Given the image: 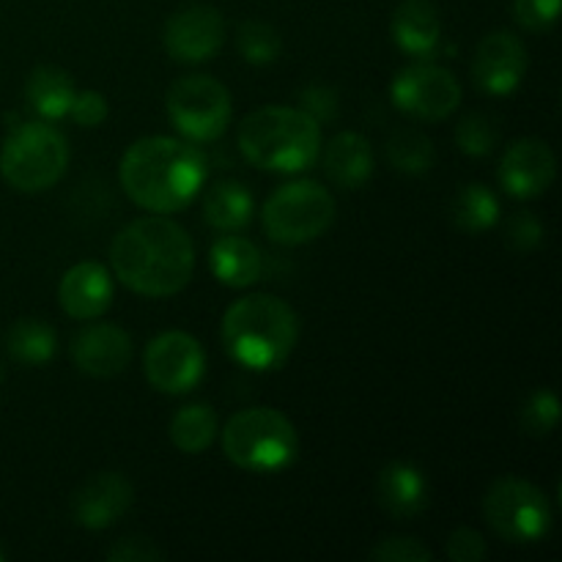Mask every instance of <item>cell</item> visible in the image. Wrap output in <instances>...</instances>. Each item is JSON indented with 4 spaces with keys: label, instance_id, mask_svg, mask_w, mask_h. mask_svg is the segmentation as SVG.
<instances>
[{
    "label": "cell",
    "instance_id": "1",
    "mask_svg": "<svg viewBox=\"0 0 562 562\" xmlns=\"http://www.w3.org/2000/svg\"><path fill=\"white\" fill-rule=\"evenodd\" d=\"M113 274L135 294L162 300L187 289L195 272V245L165 214L132 220L110 245Z\"/></svg>",
    "mask_w": 562,
    "mask_h": 562
},
{
    "label": "cell",
    "instance_id": "2",
    "mask_svg": "<svg viewBox=\"0 0 562 562\" xmlns=\"http://www.w3.org/2000/svg\"><path fill=\"white\" fill-rule=\"evenodd\" d=\"M209 176L206 157L192 140L168 135L140 137L121 157L119 179L126 198L154 214L190 206Z\"/></svg>",
    "mask_w": 562,
    "mask_h": 562
},
{
    "label": "cell",
    "instance_id": "3",
    "mask_svg": "<svg viewBox=\"0 0 562 562\" xmlns=\"http://www.w3.org/2000/svg\"><path fill=\"white\" fill-rule=\"evenodd\" d=\"M225 355L247 371H274L283 366L300 340V316L289 302L272 294L236 300L223 316Z\"/></svg>",
    "mask_w": 562,
    "mask_h": 562
},
{
    "label": "cell",
    "instance_id": "4",
    "mask_svg": "<svg viewBox=\"0 0 562 562\" xmlns=\"http://www.w3.org/2000/svg\"><path fill=\"white\" fill-rule=\"evenodd\" d=\"M245 159L269 173H302L322 154V124L305 110L263 104L245 115L236 132Z\"/></svg>",
    "mask_w": 562,
    "mask_h": 562
},
{
    "label": "cell",
    "instance_id": "5",
    "mask_svg": "<svg viewBox=\"0 0 562 562\" xmlns=\"http://www.w3.org/2000/svg\"><path fill=\"white\" fill-rule=\"evenodd\" d=\"M223 453L239 470L272 475L294 464L300 453V434L283 412L252 406V409L236 412L225 423Z\"/></svg>",
    "mask_w": 562,
    "mask_h": 562
},
{
    "label": "cell",
    "instance_id": "6",
    "mask_svg": "<svg viewBox=\"0 0 562 562\" xmlns=\"http://www.w3.org/2000/svg\"><path fill=\"white\" fill-rule=\"evenodd\" d=\"M69 168V140L49 121H22L11 126L0 148V176L25 195L49 190Z\"/></svg>",
    "mask_w": 562,
    "mask_h": 562
},
{
    "label": "cell",
    "instance_id": "7",
    "mask_svg": "<svg viewBox=\"0 0 562 562\" xmlns=\"http://www.w3.org/2000/svg\"><path fill=\"white\" fill-rule=\"evenodd\" d=\"M335 198L318 181L300 179L278 187L261 209L263 234L285 247L316 241L335 223Z\"/></svg>",
    "mask_w": 562,
    "mask_h": 562
},
{
    "label": "cell",
    "instance_id": "8",
    "mask_svg": "<svg viewBox=\"0 0 562 562\" xmlns=\"http://www.w3.org/2000/svg\"><path fill=\"white\" fill-rule=\"evenodd\" d=\"M488 527L508 543H538L552 530V505L536 483L525 477H497L483 494Z\"/></svg>",
    "mask_w": 562,
    "mask_h": 562
},
{
    "label": "cell",
    "instance_id": "9",
    "mask_svg": "<svg viewBox=\"0 0 562 562\" xmlns=\"http://www.w3.org/2000/svg\"><path fill=\"white\" fill-rule=\"evenodd\" d=\"M165 108L176 130L192 143H212L231 126L234 102L217 77L184 75L165 93Z\"/></svg>",
    "mask_w": 562,
    "mask_h": 562
},
{
    "label": "cell",
    "instance_id": "10",
    "mask_svg": "<svg viewBox=\"0 0 562 562\" xmlns=\"http://www.w3.org/2000/svg\"><path fill=\"white\" fill-rule=\"evenodd\" d=\"M390 97L395 108L412 119L445 121L461 104V86L453 71L417 60L395 75Z\"/></svg>",
    "mask_w": 562,
    "mask_h": 562
},
{
    "label": "cell",
    "instance_id": "11",
    "mask_svg": "<svg viewBox=\"0 0 562 562\" xmlns=\"http://www.w3.org/2000/svg\"><path fill=\"white\" fill-rule=\"evenodd\" d=\"M143 373L157 393H190L206 373V355H203L201 340L181 329L157 335L143 355Z\"/></svg>",
    "mask_w": 562,
    "mask_h": 562
},
{
    "label": "cell",
    "instance_id": "12",
    "mask_svg": "<svg viewBox=\"0 0 562 562\" xmlns=\"http://www.w3.org/2000/svg\"><path fill=\"white\" fill-rule=\"evenodd\" d=\"M162 44L179 64H206L225 44L223 14L206 3L181 5L165 22Z\"/></svg>",
    "mask_w": 562,
    "mask_h": 562
},
{
    "label": "cell",
    "instance_id": "13",
    "mask_svg": "<svg viewBox=\"0 0 562 562\" xmlns=\"http://www.w3.org/2000/svg\"><path fill=\"white\" fill-rule=\"evenodd\" d=\"M527 75V47L516 33L492 31L472 58V80L488 97H508Z\"/></svg>",
    "mask_w": 562,
    "mask_h": 562
},
{
    "label": "cell",
    "instance_id": "14",
    "mask_svg": "<svg viewBox=\"0 0 562 562\" xmlns=\"http://www.w3.org/2000/svg\"><path fill=\"white\" fill-rule=\"evenodd\" d=\"M558 176V157L552 146L538 137H521L505 148L499 159V187L516 201L541 198Z\"/></svg>",
    "mask_w": 562,
    "mask_h": 562
},
{
    "label": "cell",
    "instance_id": "15",
    "mask_svg": "<svg viewBox=\"0 0 562 562\" xmlns=\"http://www.w3.org/2000/svg\"><path fill=\"white\" fill-rule=\"evenodd\" d=\"M135 503V488L121 472H99L71 494V519L86 530H108L124 519Z\"/></svg>",
    "mask_w": 562,
    "mask_h": 562
},
{
    "label": "cell",
    "instance_id": "16",
    "mask_svg": "<svg viewBox=\"0 0 562 562\" xmlns=\"http://www.w3.org/2000/svg\"><path fill=\"white\" fill-rule=\"evenodd\" d=\"M71 360L86 376H119L132 360V335L119 324H91L71 340Z\"/></svg>",
    "mask_w": 562,
    "mask_h": 562
},
{
    "label": "cell",
    "instance_id": "17",
    "mask_svg": "<svg viewBox=\"0 0 562 562\" xmlns=\"http://www.w3.org/2000/svg\"><path fill=\"white\" fill-rule=\"evenodd\" d=\"M113 274L99 261H80L66 269L58 283V302L66 316L77 322H93L104 316L113 302Z\"/></svg>",
    "mask_w": 562,
    "mask_h": 562
},
{
    "label": "cell",
    "instance_id": "18",
    "mask_svg": "<svg viewBox=\"0 0 562 562\" xmlns=\"http://www.w3.org/2000/svg\"><path fill=\"white\" fill-rule=\"evenodd\" d=\"M376 499L393 519L406 521L420 516L431 503V486L420 467L412 461H390L376 481Z\"/></svg>",
    "mask_w": 562,
    "mask_h": 562
},
{
    "label": "cell",
    "instance_id": "19",
    "mask_svg": "<svg viewBox=\"0 0 562 562\" xmlns=\"http://www.w3.org/2000/svg\"><path fill=\"white\" fill-rule=\"evenodd\" d=\"M401 53L417 60H428L442 42V20L431 0H401L390 22Z\"/></svg>",
    "mask_w": 562,
    "mask_h": 562
},
{
    "label": "cell",
    "instance_id": "20",
    "mask_svg": "<svg viewBox=\"0 0 562 562\" xmlns=\"http://www.w3.org/2000/svg\"><path fill=\"white\" fill-rule=\"evenodd\" d=\"M376 170L373 148L368 137L357 132H340L324 148V173L340 190H360Z\"/></svg>",
    "mask_w": 562,
    "mask_h": 562
},
{
    "label": "cell",
    "instance_id": "21",
    "mask_svg": "<svg viewBox=\"0 0 562 562\" xmlns=\"http://www.w3.org/2000/svg\"><path fill=\"white\" fill-rule=\"evenodd\" d=\"M209 267L228 289H250L261 280L263 258L261 250L245 236L223 234L209 250Z\"/></svg>",
    "mask_w": 562,
    "mask_h": 562
},
{
    "label": "cell",
    "instance_id": "22",
    "mask_svg": "<svg viewBox=\"0 0 562 562\" xmlns=\"http://www.w3.org/2000/svg\"><path fill=\"white\" fill-rule=\"evenodd\" d=\"M75 80L69 71L58 66H36L27 75L25 99L44 121H58L69 115L71 102H75Z\"/></svg>",
    "mask_w": 562,
    "mask_h": 562
},
{
    "label": "cell",
    "instance_id": "23",
    "mask_svg": "<svg viewBox=\"0 0 562 562\" xmlns=\"http://www.w3.org/2000/svg\"><path fill=\"white\" fill-rule=\"evenodd\" d=\"M203 217L223 234H236L252 217V195L239 181H220L209 190L203 203Z\"/></svg>",
    "mask_w": 562,
    "mask_h": 562
},
{
    "label": "cell",
    "instance_id": "24",
    "mask_svg": "<svg viewBox=\"0 0 562 562\" xmlns=\"http://www.w3.org/2000/svg\"><path fill=\"white\" fill-rule=\"evenodd\" d=\"M55 346H58L55 329L42 318H20L5 333V349H9L11 360L27 368L47 366L55 357Z\"/></svg>",
    "mask_w": 562,
    "mask_h": 562
},
{
    "label": "cell",
    "instance_id": "25",
    "mask_svg": "<svg viewBox=\"0 0 562 562\" xmlns=\"http://www.w3.org/2000/svg\"><path fill=\"white\" fill-rule=\"evenodd\" d=\"M170 442L187 456H201L217 439V415L209 404H187L170 420Z\"/></svg>",
    "mask_w": 562,
    "mask_h": 562
},
{
    "label": "cell",
    "instance_id": "26",
    "mask_svg": "<svg viewBox=\"0 0 562 562\" xmlns=\"http://www.w3.org/2000/svg\"><path fill=\"white\" fill-rule=\"evenodd\" d=\"M499 220V198L486 184L461 187L453 201V223L464 234H486Z\"/></svg>",
    "mask_w": 562,
    "mask_h": 562
},
{
    "label": "cell",
    "instance_id": "27",
    "mask_svg": "<svg viewBox=\"0 0 562 562\" xmlns=\"http://www.w3.org/2000/svg\"><path fill=\"white\" fill-rule=\"evenodd\" d=\"M384 151H387L390 165L404 176H426L434 168V159H437L431 137L417 130L393 132Z\"/></svg>",
    "mask_w": 562,
    "mask_h": 562
},
{
    "label": "cell",
    "instance_id": "28",
    "mask_svg": "<svg viewBox=\"0 0 562 562\" xmlns=\"http://www.w3.org/2000/svg\"><path fill=\"white\" fill-rule=\"evenodd\" d=\"M236 44H239L241 58L250 66H269L280 58V49H283V42H280V33L274 31L272 25L258 20H247L239 25V33H236Z\"/></svg>",
    "mask_w": 562,
    "mask_h": 562
},
{
    "label": "cell",
    "instance_id": "29",
    "mask_svg": "<svg viewBox=\"0 0 562 562\" xmlns=\"http://www.w3.org/2000/svg\"><path fill=\"white\" fill-rule=\"evenodd\" d=\"M499 132L494 121L483 113H470L456 126V143L467 157H488L497 148Z\"/></svg>",
    "mask_w": 562,
    "mask_h": 562
},
{
    "label": "cell",
    "instance_id": "30",
    "mask_svg": "<svg viewBox=\"0 0 562 562\" xmlns=\"http://www.w3.org/2000/svg\"><path fill=\"white\" fill-rule=\"evenodd\" d=\"M560 420V401L552 390H536L521 406V426L530 437H547Z\"/></svg>",
    "mask_w": 562,
    "mask_h": 562
},
{
    "label": "cell",
    "instance_id": "31",
    "mask_svg": "<svg viewBox=\"0 0 562 562\" xmlns=\"http://www.w3.org/2000/svg\"><path fill=\"white\" fill-rule=\"evenodd\" d=\"M371 560L376 562H431L434 552L423 541L409 536H393L382 538L376 547L371 549Z\"/></svg>",
    "mask_w": 562,
    "mask_h": 562
},
{
    "label": "cell",
    "instance_id": "32",
    "mask_svg": "<svg viewBox=\"0 0 562 562\" xmlns=\"http://www.w3.org/2000/svg\"><path fill=\"white\" fill-rule=\"evenodd\" d=\"M505 241L510 250L530 252L543 241V223L532 212H519L508 220L505 228Z\"/></svg>",
    "mask_w": 562,
    "mask_h": 562
},
{
    "label": "cell",
    "instance_id": "33",
    "mask_svg": "<svg viewBox=\"0 0 562 562\" xmlns=\"http://www.w3.org/2000/svg\"><path fill=\"white\" fill-rule=\"evenodd\" d=\"M514 16L527 31H549L560 16V0H514Z\"/></svg>",
    "mask_w": 562,
    "mask_h": 562
},
{
    "label": "cell",
    "instance_id": "34",
    "mask_svg": "<svg viewBox=\"0 0 562 562\" xmlns=\"http://www.w3.org/2000/svg\"><path fill=\"white\" fill-rule=\"evenodd\" d=\"M445 554L453 562H481L488 554L486 538L472 530V527H459V530L450 532L448 543H445Z\"/></svg>",
    "mask_w": 562,
    "mask_h": 562
},
{
    "label": "cell",
    "instance_id": "35",
    "mask_svg": "<svg viewBox=\"0 0 562 562\" xmlns=\"http://www.w3.org/2000/svg\"><path fill=\"white\" fill-rule=\"evenodd\" d=\"M110 562H159L162 560V549L151 541V538H121L113 547L104 552Z\"/></svg>",
    "mask_w": 562,
    "mask_h": 562
},
{
    "label": "cell",
    "instance_id": "36",
    "mask_svg": "<svg viewBox=\"0 0 562 562\" xmlns=\"http://www.w3.org/2000/svg\"><path fill=\"white\" fill-rule=\"evenodd\" d=\"M69 115L77 126L93 130V126H99L108 119V99L99 91H77L75 102H71L69 108Z\"/></svg>",
    "mask_w": 562,
    "mask_h": 562
},
{
    "label": "cell",
    "instance_id": "37",
    "mask_svg": "<svg viewBox=\"0 0 562 562\" xmlns=\"http://www.w3.org/2000/svg\"><path fill=\"white\" fill-rule=\"evenodd\" d=\"M300 110H305L313 121L318 124H327L338 115V97H335L333 88L327 86H311L300 93Z\"/></svg>",
    "mask_w": 562,
    "mask_h": 562
},
{
    "label": "cell",
    "instance_id": "38",
    "mask_svg": "<svg viewBox=\"0 0 562 562\" xmlns=\"http://www.w3.org/2000/svg\"><path fill=\"white\" fill-rule=\"evenodd\" d=\"M5 560V554H3V549H0V562H3Z\"/></svg>",
    "mask_w": 562,
    "mask_h": 562
},
{
    "label": "cell",
    "instance_id": "39",
    "mask_svg": "<svg viewBox=\"0 0 562 562\" xmlns=\"http://www.w3.org/2000/svg\"><path fill=\"white\" fill-rule=\"evenodd\" d=\"M0 382H3V366H0Z\"/></svg>",
    "mask_w": 562,
    "mask_h": 562
}]
</instances>
